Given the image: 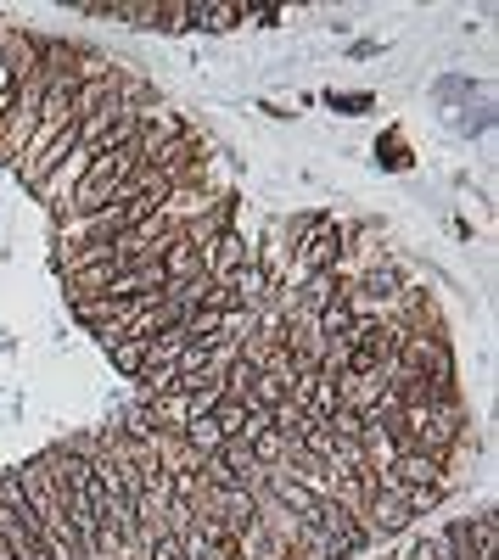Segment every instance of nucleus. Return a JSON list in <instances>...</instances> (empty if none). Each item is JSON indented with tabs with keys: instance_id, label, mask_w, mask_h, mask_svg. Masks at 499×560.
<instances>
[{
	"instance_id": "obj_12",
	"label": "nucleus",
	"mask_w": 499,
	"mask_h": 560,
	"mask_svg": "<svg viewBox=\"0 0 499 560\" xmlns=\"http://www.w3.org/2000/svg\"><path fill=\"white\" fill-rule=\"evenodd\" d=\"M326 107H331V112H348V118H354V112H365V107H371V96H365V90H354V96H337V90H331V96H326Z\"/></svg>"
},
{
	"instance_id": "obj_10",
	"label": "nucleus",
	"mask_w": 499,
	"mask_h": 560,
	"mask_svg": "<svg viewBox=\"0 0 499 560\" xmlns=\"http://www.w3.org/2000/svg\"><path fill=\"white\" fill-rule=\"evenodd\" d=\"M146 348H152V342H113V364L124 370L129 381H135V376L146 370Z\"/></svg>"
},
{
	"instance_id": "obj_4",
	"label": "nucleus",
	"mask_w": 499,
	"mask_h": 560,
	"mask_svg": "<svg viewBox=\"0 0 499 560\" xmlns=\"http://www.w3.org/2000/svg\"><path fill=\"white\" fill-rule=\"evenodd\" d=\"M157 269L169 275V286H174V280H197V275H202V247L186 236V230H180V236H174L169 247H163V258H157Z\"/></svg>"
},
{
	"instance_id": "obj_5",
	"label": "nucleus",
	"mask_w": 499,
	"mask_h": 560,
	"mask_svg": "<svg viewBox=\"0 0 499 560\" xmlns=\"http://www.w3.org/2000/svg\"><path fill=\"white\" fill-rule=\"evenodd\" d=\"M247 23V6H225V0H191L186 6V28H208V34H225V28Z\"/></svg>"
},
{
	"instance_id": "obj_13",
	"label": "nucleus",
	"mask_w": 499,
	"mask_h": 560,
	"mask_svg": "<svg viewBox=\"0 0 499 560\" xmlns=\"http://www.w3.org/2000/svg\"><path fill=\"white\" fill-rule=\"evenodd\" d=\"M376 163H387V168H410V157H404L399 140H387V152H376Z\"/></svg>"
},
{
	"instance_id": "obj_15",
	"label": "nucleus",
	"mask_w": 499,
	"mask_h": 560,
	"mask_svg": "<svg viewBox=\"0 0 499 560\" xmlns=\"http://www.w3.org/2000/svg\"><path fill=\"white\" fill-rule=\"evenodd\" d=\"M0 40H6V23H0Z\"/></svg>"
},
{
	"instance_id": "obj_14",
	"label": "nucleus",
	"mask_w": 499,
	"mask_h": 560,
	"mask_svg": "<svg viewBox=\"0 0 499 560\" xmlns=\"http://www.w3.org/2000/svg\"><path fill=\"white\" fill-rule=\"evenodd\" d=\"M247 23H258V28H275V23H281V12H275V6H258V12H247Z\"/></svg>"
},
{
	"instance_id": "obj_8",
	"label": "nucleus",
	"mask_w": 499,
	"mask_h": 560,
	"mask_svg": "<svg viewBox=\"0 0 499 560\" xmlns=\"http://www.w3.org/2000/svg\"><path fill=\"white\" fill-rule=\"evenodd\" d=\"M141 560H191V555H186V538H180L174 527H163V532L146 538V555Z\"/></svg>"
},
{
	"instance_id": "obj_11",
	"label": "nucleus",
	"mask_w": 499,
	"mask_h": 560,
	"mask_svg": "<svg viewBox=\"0 0 499 560\" xmlns=\"http://www.w3.org/2000/svg\"><path fill=\"white\" fill-rule=\"evenodd\" d=\"M404 560H449V549H443L438 532H427V538H415V544H410V555H404Z\"/></svg>"
},
{
	"instance_id": "obj_2",
	"label": "nucleus",
	"mask_w": 499,
	"mask_h": 560,
	"mask_svg": "<svg viewBox=\"0 0 499 560\" xmlns=\"http://www.w3.org/2000/svg\"><path fill=\"white\" fill-rule=\"evenodd\" d=\"M399 292H404V269L393 264V258H376V264L365 269L359 280H348L343 297H348V308H354V314H387Z\"/></svg>"
},
{
	"instance_id": "obj_7",
	"label": "nucleus",
	"mask_w": 499,
	"mask_h": 560,
	"mask_svg": "<svg viewBox=\"0 0 499 560\" xmlns=\"http://www.w3.org/2000/svg\"><path fill=\"white\" fill-rule=\"evenodd\" d=\"M180 437H186V443L197 448L202 460H208V454H214L219 443H225V432H219V426H214V415H191L186 426H180Z\"/></svg>"
},
{
	"instance_id": "obj_1",
	"label": "nucleus",
	"mask_w": 499,
	"mask_h": 560,
	"mask_svg": "<svg viewBox=\"0 0 499 560\" xmlns=\"http://www.w3.org/2000/svg\"><path fill=\"white\" fill-rule=\"evenodd\" d=\"M343 241H348V230L337 219H320L309 230V236L298 241V258H292V269H286V292H298L309 275H320V269H337L343 264Z\"/></svg>"
},
{
	"instance_id": "obj_3",
	"label": "nucleus",
	"mask_w": 499,
	"mask_h": 560,
	"mask_svg": "<svg viewBox=\"0 0 499 560\" xmlns=\"http://www.w3.org/2000/svg\"><path fill=\"white\" fill-rule=\"evenodd\" d=\"M242 264H247V241L236 236V230H219V236L202 241V275H208V286L230 280Z\"/></svg>"
},
{
	"instance_id": "obj_6",
	"label": "nucleus",
	"mask_w": 499,
	"mask_h": 560,
	"mask_svg": "<svg viewBox=\"0 0 499 560\" xmlns=\"http://www.w3.org/2000/svg\"><path fill=\"white\" fill-rule=\"evenodd\" d=\"M387 476H393V482H449V476H443V460L415 454V448H404L399 460L387 465Z\"/></svg>"
},
{
	"instance_id": "obj_9",
	"label": "nucleus",
	"mask_w": 499,
	"mask_h": 560,
	"mask_svg": "<svg viewBox=\"0 0 499 560\" xmlns=\"http://www.w3.org/2000/svg\"><path fill=\"white\" fill-rule=\"evenodd\" d=\"M247 443H253V460L258 465H281L286 448H292V437H281V432H270V426H264V432H253Z\"/></svg>"
}]
</instances>
